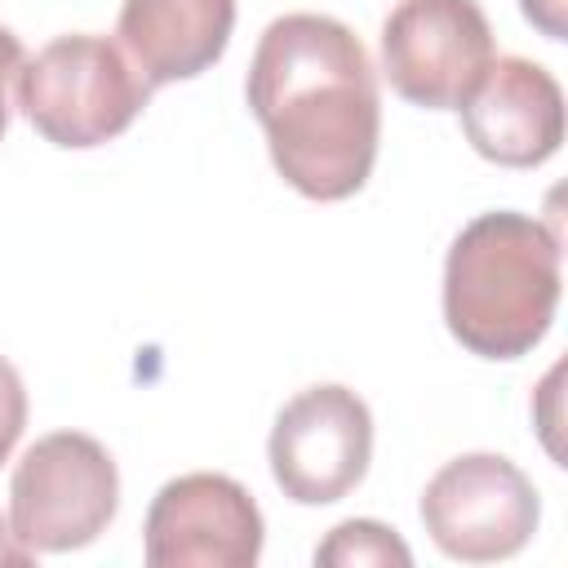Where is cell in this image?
Instances as JSON below:
<instances>
[{"label": "cell", "instance_id": "13", "mask_svg": "<svg viewBox=\"0 0 568 568\" xmlns=\"http://www.w3.org/2000/svg\"><path fill=\"white\" fill-rule=\"evenodd\" d=\"M22 40L9 31V27H0V138H4V129H9V89L18 84V71H22Z\"/></svg>", "mask_w": 568, "mask_h": 568}, {"label": "cell", "instance_id": "2", "mask_svg": "<svg viewBox=\"0 0 568 568\" xmlns=\"http://www.w3.org/2000/svg\"><path fill=\"white\" fill-rule=\"evenodd\" d=\"M559 306V235L528 213H479L444 262V324L484 359L528 355Z\"/></svg>", "mask_w": 568, "mask_h": 568}, {"label": "cell", "instance_id": "14", "mask_svg": "<svg viewBox=\"0 0 568 568\" xmlns=\"http://www.w3.org/2000/svg\"><path fill=\"white\" fill-rule=\"evenodd\" d=\"M524 4V18L532 27H541L550 40H564L568 22H564V0H519Z\"/></svg>", "mask_w": 568, "mask_h": 568}, {"label": "cell", "instance_id": "10", "mask_svg": "<svg viewBox=\"0 0 568 568\" xmlns=\"http://www.w3.org/2000/svg\"><path fill=\"white\" fill-rule=\"evenodd\" d=\"M235 31V0H124L120 4V49L142 71V80L173 84L209 71Z\"/></svg>", "mask_w": 568, "mask_h": 568}, {"label": "cell", "instance_id": "8", "mask_svg": "<svg viewBox=\"0 0 568 568\" xmlns=\"http://www.w3.org/2000/svg\"><path fill=\"white\" fill-rule=\"evenodd\" d=\"M262 510L248 488L217 470L169 479L142 524L151 568H253L262 555Z\"/></svg>", "mask_w": 568, "mask_h": 568}, {"label": "cell", "instance_id": "6", "mask_svg": "<svg viewBox=\"0 0 568 568\" xmlns=\"http://www.w3.org/2000/svg\"><path fill=\"white\" fill-rule=\"evenodd\" d=\"M493 62V27L475 0H399L382 22L390 89L426 111H457Z\"/></svg>", "mask_w": 568, "mask_h": 568}, {"label": "cell", "instance_id": "12", "mask_svg": "<svg viewBox=\"0 0 568 568\" xmlns=\"http://www.w3.org/2000/svg\"><path fill=\"white\" fill-rule=\"evenodd\" d=\"M22 426H27V386H22L18 368L0 355V462H9Z\"/></svg>", "mask_w": 568, "mask_h": 568}, {"label": "cell", "instance_id": "1", "mask_svg": "<svg viewBox=\"0 0 568 568\" xmlns=\"http://www.w3.org/2000/svg\"><path fill=\"white\" fill-rule=\"evenodd\" d=\"M244 93L293 191L346 200L368 182L382 98L368 49L346 22L328 13L275 18L253 49Z\"/></svg>", "mask_w": 568, "mask_h": 568}, {"label": "cell", "instance_id": "3", "mask_svg": "<svg viewBox=\"0 0 568 568\" xmlns=\"http://www.w3.org/2000/svg\"><path fill=\"white\" fill-rule=\"evenodd\" d=\"M151 84L106 36H58L18 71V111L31 129L67 151L120 138L146 106Z\"/></svg>", "mask_w": 568, "mask_h": 568}, {"label": "cell", "instance_id": "15", "mask_svg": "<svg viewBox=\"0 0 568 568\" xmlns=\"http://www.w3.org/2000/svg\"><path fill=\"white\" fill-rule=\"evenodd\" d=\"M31 559H36V555H31V550L13 537V528L0 519V564H18V568H22V564H31Z\"/></svg>", "mask_w": 568, "mask_h": 568}, {"label": "cell", "instance_id": "9", "mask_svg": "<svg viewBox=\"0 0 568 568\" xmlns=\"http://www.w3.org/2000/svg\"><path fill=\"white\" fill-rule=\"evenodd\" d=\"M470 146L506 169H537L564 142V93L559 80L519 53L488 62L475 93L457 106Z\"/></svg>", "mask_w": 568, "mask_h": 568}, {"label": "cell", "instance_id": "4", "mask_svg": "<svg viewBox=\"0 0 568 568\" xmlns=\"http://www.w3.org/2000/svg\"><path fill=\"white\" fill-rule=\"evenodd\" d=\"M120 510V470L84 430L36 439L9 479V528L31 555H62L98 541Z\"/></svg>", "mask_w": 568, "mask_h": 568}, {"label": "cell", "instance_id": "7", "mask_svg": "<svg viewBox=\"0 0 568 568\" xmlns=\"http://www.w3.org/2000/svg\"><path fill=\"white\" fill-rule=\"evenodd\" d=\"M266 457L288 501L297 506L342 501L368 475L373 413L351 386L337 382L306 386L280 408Z\"/></svg>", "mask_w": 568, "mask_h": 568}, {"label": "cell", "instance_id": "5", "mask_svg": "<svg viewBox=\"0 0 568 568\" xmlns=\"http://www.w3.org/2000/svg\"><path fill=\"white\" fill-rule=\"evenodd\" d=\"M541 501L532 479L497 453H466L444 462L422 493V524L430 541L462 564L510 559L537 532Z\"/></svg>", "mask_w": 568, "mask_h": 568}, {"label": "cell", "instance_id": "11", "mask_svg": "<svg viewBox=\"0 0 568 568\" xmlns=\"http://www.w3.org/2000/svg\"><path fill=\"white\" fill-rule=\"evenodd\" d=\"M315 564L320 568H355V564H395V568H408L413 564V550L395 537V528H386L377 519H346V524H337L315 546Z\"/></svg>", "mask_w": 568, "mask_h": 568}]
</instances>
